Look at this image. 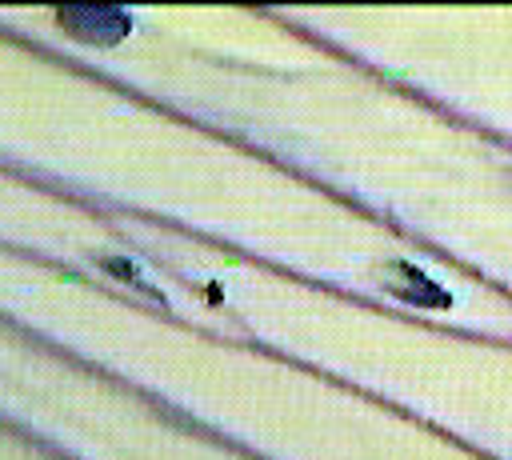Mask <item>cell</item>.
Segmentation results:
<instances>
[{
	"mask_svg": "<svg viewBox=\"0 0 512 460\" xmlns=\"http://www.w3.org/2000/svg\"><path fill=\"white\" fill-rule=\"evenodd\" d=\"M56 24L84 44H116L128 36L132 16L124 8H60Z\"/></svg>",
	"mask_w": 512,
	"mask_h": 460,
	"instance_id": "1",
	"label": "cell"
}]
</instances>
